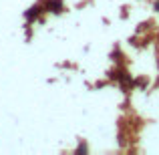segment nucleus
Returning a JSON list of instances; mask_svg holds the SVG:
<instances>
[{
	"label": "nucleus",
	"instance_id": "1",
	"mask_svg": "<svg viewBox=\"0 0 159 155\" xmlns=\"http://www.w3.org/2000/svg\"><path fill=\"white\" fill-rule=\"evenodd\" d=\"M40 12H43V6H40V4H36V6L28 8V10L24 12V16H26V20H28V22H32V20H36V18L40 16Z\"/></svg>",
	"mask_w": 159,
	"mask_h": 155
},
{
	"label": "nucleus",
	"instance_id": "2",
	"mask_svg": "<svg viewBox=\"0 0 159 155\" xmlns=\"http://www.w3.org/2000/svg\"><path fill=\"white\" fill-rule=\"evenodd\" d=\"M44 10H47V12L52 10L54 14H58V12H62V2H61V0H51V2H47Z\"/></svg>",
	"mask_w": 159,
	"mask_h": 155
}]
</instances>
